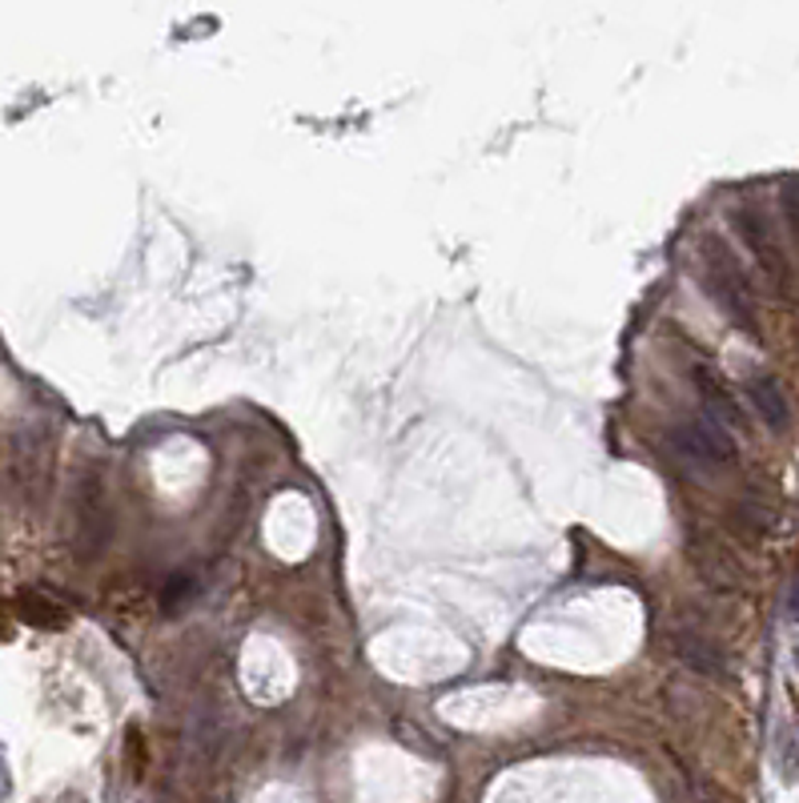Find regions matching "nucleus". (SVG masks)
<instances>
[{
    "label": "nucleus",
    "mask_w": 799,
    "mask_h": 803,
    "mask_svg": "<svg viewBox=\"0 0 799 803\" xmlns=\"http://www.w3.org/2000/svg\"><path fill=\"white\" fill-rule=\"evenodd\" d=\"M700 262H703V286H707V294L727 309V318L739 330L755 334V297H752V286H747L744 265L735 262V254L720 237H703Z\"/></svg>",
    "instance_id": "f257e3e1"
},
{
    "label": "nucleus",
    "mask_w": 799,
    "mask_h": 803,
    "mask_svg": "<svg viewBox=\"0 0 799 803\" xmlns=\"http://www.w3.org/2000/svg\"><path fill=\"white\" fill-rule=\"evenodd\" d=\"M675 451L691 458L695 466H732L735 463V439L732 430L720 426L715 419H691L675 430Z\"/></svg>",
    "instance_id": "f03ea898"
},
{
    "label": "nucleus",
    "mask_w": 799,
    "mask_h": 803,
    "mask_svg": "<svg viewBox=\"0 0 799 803\" xmlns=\"http://www.w3.org/2000/svg\"><path fill=\"white\" fill-rule=\"evenodd\" d=\"M735 230H739V237H744L747 250H752L755 262L764 265L767 274L776 277V282H788V257H784V250H779L776 233H771V225H767L764 213L739 210L735 213Z\"/></svg>",
    "instance_id": "7ed1b4c3"
},
{
    "label": "nucleus",
    "mask_w": 799,
    "mask_h": 803,
    "mask_svg": "<svg viewBox=\"0 0 799 803\" xmlns=\"http://www.w3.org/2000/svg\"><path fill=\"white\" fill-rule=\"evenodd\" d=\"M747 394H752L755 414H759L767 426H771V430H788V422H791L788 394H784V385H779L776 378H767V374L752 378V382H747Z\"/></svg>",
    "instance_id": "20e7f679"
},
{
    "label": "nucleus",
    "mask_w": 799,
    "mask_h": 803,
    "mask_svg": "<svg viewBox=\"0 0 799 803\" xmlns=\"http://www.w3.org/2000/svg\"><path fill=\"white\" fill-rule=\"evenodd\" d=\"M695 385H700V398H703V410H707V419H715L720 426L735 430L739 426V406H735V398L723 390V382L711 370H695Z\"/></svg>",
    "instance_id": "39448f33"
},
{
    "label": "nucleus",
    "mask_w": 799,
    "mask_h": 803,
    "mask_svg": "<svg viewBox=\"0 0 799 803\" xmlns=\"http://www.w3.org/2000/svg\"><path fill=\"white\" fill-rule=\"evenodd\" d=\"M675 651H679V659L688 663L691 672H700V675H727V655H723V647H715L711 638H703V635H679L675 638Z\"/></svg>",
    "instance_id": "423d86ee"
},
{
    "label": "nucleus",
    "mask_w": 799,
    "mask_h": 803,
    "mask_svg": "<svg viewBox=\"0 0 799 803\" xmlns=\"http://www.w3.org/2000/svg\"><path fill=\"white\" fill-rule=\"evenodd\" d=\"M776 768H779V780H784V783H796V775H799V748H796V736H791L788 727L779 731Z\"/></svg>",
    "instance_id": "0eeeda50"
},
{
    "label": "nucleus",
    "mask_w": 799,
    "mask_h": 803,
    "mask_svg": "<svg viewBox=\"0 0 799 803\" xmlns=\"http://www.w3.org/2000/svg\"><path fill=\"white\" fill-rule=\"evenodd\" d=\"M784 210H788L791 230H796V242H799V181H791V186L784 189Z\"/></svg>",
    "instance_id": "6e6552de"
},
{
    "label": "nucleus",
    "mask_w": 799,
    "mask_h": 803,
    "mask_svg": "<svg viewBox=\"0 0 799 803\" xmlns=\"http://www.w3.org/2000/svg\"><path fill=\"white\" fill-rule=\"evenodd\" d=\"M788 615H791V619H799V583L791 587V599H788Z\"/></svg>",
    "instance_id": "1a4fd4ad"
},
{
    "label": "nucleus",
    "mask_w": 799,
    "mask_h": 803,
    "mask_svg": "<svg viewBox=\"0 0 799 803\" xmlns=\"http://www.w3.org/2000/svg\"><path fill=\"white\" fill-rule=\"evenodd\" d=\"M0 792H9V771H4V760H0Z\"/></svg>",
    "instance_id": "9d476101"
}]
</instances>
